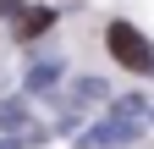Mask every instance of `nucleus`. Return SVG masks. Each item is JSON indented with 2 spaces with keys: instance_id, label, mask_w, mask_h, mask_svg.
Instances as JSON below:
<instances>
[{
  "instance_id": "8",
  "label": "nucleus",
  "mask_w": 154,
  "mask_h": 149,
  "mask_svg": "<svg viewBox=\"0 0 154 149\" xmlns=\"http://www.w3.org/2000/svg\"><path fill=\"white\" fill-rule=\"evenodd\" d=\"M0 149H17V144H11V138H6V144H0Z\"/></svg>"
},
{
  "instance_id": "7",
  "label": "nucleus",
  "mask_w": 154,
  "mask_h": 149,
  "mask_svg": "<svg viewBox=\"0 0 154 149\" xmlns=\"http://www.w3.org/2000/svg\"><path fill=\"white\" fill-rule=\"evenodd\" d=\"M22 11V0H0V17H17Z\"/></svg>"
},
{
  "instance_id": "4",
  "label": "nucleus",
  "mask_w": 154,
  "mask_h": 149,
  "mask_svg": "<svg viewBox=\"0 0 154 149\" xmlns=\"http://www.w3.org/2000/svg\"><path fill=\"white\" fill-rule=\"evenodd\" d=\"M0 127H6V133H22V127H28V105L22 100H6V105H0Z\"/></svg>"
},
{
  "instance_id": "1",
  "label": "nucleus",
  "mask_w": 154,
  "mask_h": 149,
  "mask_svg": "<svg viewBox=\"0 0 154 149\" xmlns=\"http://www.w3.org/2000/svg\"><path fill=\"white\" fill-rule=\"evenodd\" d=\"M105 44H110V55L121 66H132V72H154V50H149V39L138 28H127V22H110L105 28Z\"/></svg>"
},
{
  "instance_id": "2",
  "label": "nucleus",
  "mask_w": 154,
  "mask_h": 149,
  "mask_svg": "<svg viewBox=\"0 0 154 149\" xmlns=\"http://www.w3.org/2000/svg\"><path fill=\"white\" fill-rule=\"evenodd\" d=\"M138 133H143V116H127V110H116L105 127H94V133H88V144H132Z\"/></svg>"
},
{
  "instance_id": "3",
  "label": "nucleus",
  "mask_w": 154,
  "mask_h": 149,
  "mask_svg": "<svg viewBox=\"0 0 154 149\" xmlns=\"http://www.w3.org/2000/svg\"><path fill=\"white\" fill-rule=\"evenodd\" d=\"M50 22H55V11H50V6H28L22 17H17V39H38Z\"/></svg>"
},
{
  "instance_id": "6",
  "label": "nucleus",
  "mask_w": 154,
  "mask_h": 149,
  "mask_svg": "<svg viewBox=\"0 0 154 149\" xmlns=\"http://www.w3.org/2000/svg\"><path fill=\"white\" fill-rule=\"evenodd\" d=\"M77 100H83V105L88 100H105V83L99 78H83V83H77Z\"/></svg>"
},
{
  "instance_id": "5",
  "label": "nucleus",
  "mask_w": 154,
  "mask_h": 149,
  "mask_svg": "<svg viewBox=\"0 0 154 149\" xmlns=\"http://www.w3.org/2000/svg\"><path fill=\"white\" fill-rule=\"evenodd\" d=\"M55 72H61V61H38V66L28 72V88H33V94H38V88H50V83H55Z\"/></svg>"
}]
</instances>
